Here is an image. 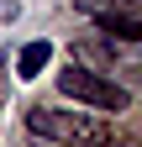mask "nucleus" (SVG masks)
I'll use <instances>...</instances> for the list:
<instances>
[{
	"mask_svg": "<svg viewBox=\"0 0 142 147\" xmlns=\"http://www.w3.org/2000/svg\"><path fill=\"white\" fill-rule=\"evenodd\" d=\"M26 126L37 137H53L63 147H126V137L116 126H105L100 116H74V110H47V105H32L26 110Z\"/></svg>",
	"mask_w": 142,
	"mask_h": 147,
	"instance_id": "f257e3e1",
	"label": "nucleus"
},
{
	"mask_svg": "<svg viewBox=\"0 0 142 147\" xmlns=\"http://www.w3.org/2000/svg\"><path fill=\"white\" fill-rule=\"evenodd\" d=\"M58 89H63L68 100L90 105V110H126V105H132V95H126L121 84H111L105 74L84 68V63H68V68H58Z\"/></svg>",
	"mask_w": 142,
	"mask_h": 147,
	"instance_id": "f03ea898",
	"label": "nucleus"
},
{
	"mask_svg": "<svg viewBox=\"0 0 142 147\" xmlns=\"http://www.w3.org/2000/svg\"><path fill=\"white\" fill-rule=\"evenodd\" d=\"M47 58H53V42H47V37L26 42L21 53H16V79H37V74L47 68Z\"/></svg>",
	"mask_w": 142,
	"mask_h": 147,
	"instance_id": "7ed1b4c3",
	"label": "nucleus"
},
{
	"mask_svg": "<svg viewBox=\"0 0 142 147\" xmlns=\"http://www.w3.org/2000/svg\"><path fill=\"white\" fill-rule=\"evenodd\" d=\"M84 16H142V0H74Z\"/></svg>",
	"mask_w": 142,
	"mask_h": 147,
	"instance_id": "20e7f679",
	"label": "nucleus"
},
{
	"mask_svg": "<svg viewBox=\"0 0 142 147\" xmlns=\"http://www.w3.org/2000/svg\"><path fill=\"white\" fill-rule=\"evenodd\" d=\"M100 32L116 37V42H142V16H100Z\"/></svg>",
	"mask_w": 142,
	"mask_h": 147,
	"instance_id": "39448f33",
	"label": "nucleus"
}]
</instances>
